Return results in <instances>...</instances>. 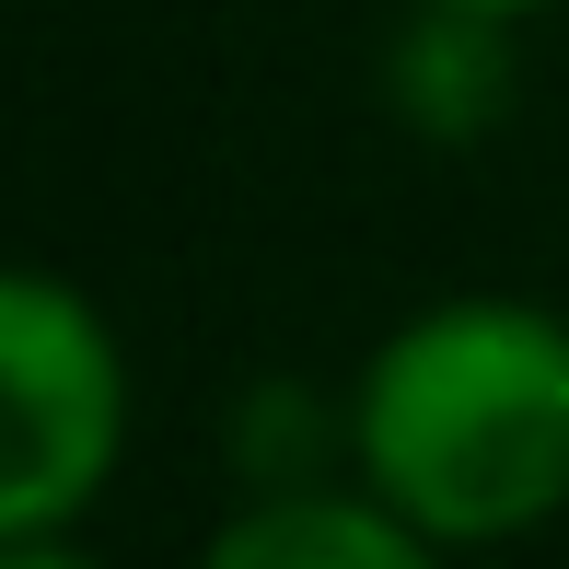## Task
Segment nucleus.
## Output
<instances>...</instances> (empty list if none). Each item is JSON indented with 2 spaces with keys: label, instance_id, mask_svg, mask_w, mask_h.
Masks as SVG:
<instances>
[{
  "label": "nucleus",
  "instance_id": "nucleus-3",
  "mask_svg": "<svg viewBox=\"0 0 569 569\" xmlns=\"http://www.w3.org/2000/svg\"><path fill=\"white\" fill-rule=\"evenodd\" d=\"M198 569H453V547L396 523L372 488H291V500L232 511Z\"/></svg>",
  "mask_w": 569,
  "mask_h": 569
},
{
  "label": "nucleus",
  "instance_id": "nucleus-1",
  "mask_svg": "<svg viewBox=\"0 0 569 569\" xmlns=\"http://www.w3.org/2000/svg\"><path fill=\"white\" fill-rule=\"evenodd\" d=\"M349 465L430 547H511L569 511V326L547 302L465 291L360 360Z\"/></svg>",
  "mask_w": 569,
  "mask_h": 569
},
{
  "label": "nucleus",
  "instance_id": "nucleus-4",
  "mask_svg": "<svg viewBox=\"0 0 569 569\" xmlns=\"http://www.w3.org/2000/svg\"><path fill=\"white\" fill-rule=\"evenodd\" d=\"M0 569H93L70 535H0Z\"/></svg>",
  "mask_w": 569,
  "mask_h": 569
},
{
  "label": "nucleus",
  "instance_id": "nucleus-5",
  "mask_svg": "<svg viewBox=\"0 0 569 569\" xmlns=\"http://www.w3.org/2000/svg\"><path fill=\"white\" fill-rule=\"evenodd\" d=\"M430 12H477V23H535V12H558V0H430Z\"/></svg>",
  "mask_w": 569,
  "mask_h": 569
},
{
  "label": "nucleus",
  "instance_id": "nucleus-2",
  "mask_svg": "<svg viewBox=\"0 0 569 569\" xmlns=\"http://www.w3.org/2000/svg\"><path fill=\"white\" fill-rule=\"evenodd\" d=\"M128 453L117 326L59 268L0 279V535H70Z\"/></svg>",
  "mask_w": 569,
  "mask_h": 569
}]
</instances>
